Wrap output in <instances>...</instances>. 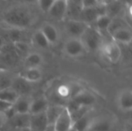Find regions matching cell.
<instances>
[{"mask_svg": "<svg viewBox=\"0 0 132 131\" xmlns=\"http://www.w3.org/2000/svg\"><path fill=\"white\" fill-rule=\"evenodd\" d=\"M3 20L13 29H23L32 24V16L27 8L15 7L8 10L3 15Z\"/></svg>", "mask_w": 132, "mask_h": 131, "instance_id": "obj_1", "label": "cell"}, {"mask_svg": "<svg viewBox=\"0 0 132 131\" xmlns=\"http://www.w3.org/2000/svg\"><path fill=\"white\" fill-rule=\"evenodd\" d=\"M80 39L84 46L86 52L90 53H95L101 50L104 42L103 35L94 27L90 25L87 28Z\"/></svg>", "mask_w": 132, "mask_h": 131, "instance_id": "obj_2", "label": "cell"}, {"mask_svg": "<svg viewBox=\"0 0 132 131\" xmlns=\"http://www.w3.org/2000/svg\"><path fill=\"white\" fill-rule=\"evenodd\" d=\"M101 51L107 60L113 64L118 63L122 57V50L120 45L112 39L109 42H104Z\"/></svg>", "mask_w": 132, "mask_h": 131, "instance_id": "obj_3", "label": "cell"}, {"mask_svg": "<svg viewBox=\"0 0 132 131\" xmlns=\"http://www.w3.org/2000/svg\"><path fill=\"white\" fill-rule=\"evenodd\" d=\"M104 15H107L106 5L100 4L95 7L83 8L80 15L79 20L89 25V23L94 22L98 17Z\"/></svg>", "mask_w": 132, "mask_h": 131, "instance_id": "obj_4", "label": "cell"}, {"mask_svg": "<svg viewBox=\"0 0 132 131\" xmlns=\"http://www.w3.org/2000/svg\"><path fill=\"white\" fill-rule=\"evenodd\" d=\"M63 51L67 56L71 58H77L84 55L86 49L80 39L70 38L64 44Z\"/></svg>", "mask_w": 132, "mask_h": 131, "instance_id": "obj_5", "label": "cell"}, {"mask_svg": "<svg viewBox=\"0 0 132 131\" xmlns=\"http://www.w3.org/2000/svg\"><path fill=\"white\" fill-rule=\"evenodd\" d=\"M29 114H17L15 113L11 118L6 120L5 125L1 130L7 128L12 131H17L29 127Z\"/></svg>", "mask_w": 132, "mask_h": 131, "instance_id": "obj_6", "label": "cell"}, {"mask_svg": "<svg viewBox=\"0 0 132 131\" xmlns=\"http://www.w3.org/2000/svg\"><path fill=\"white\" fill-rule=\"evenodd\" d=\"M114 126L115 121L111 117L107 116L95 117L87 131H111Z\"/></svg>", "mask_w": 132, "mask_h": 131, "instance_id": "obj_7", "label": "cell"}, {"mask_svg": "<svg viewBox=\"0 0 132 131\" xmlns=\"http://www.w3.org/2000/svg\"><path fill=\"white\" fill-rule=\"evenodd\" d=\"M89 25L80 20L68 19L65 23V31L70 38L80 39Z\"/></svg>", "mask_w": 132, "mask_h": 131, "instance_id": "obj_8", "label": "cell"}, {"mask_svg": "<svg viewBox=\"0 0 132 131\" xmlns=\"http://www.w3.org/2000/svg\"><path fill=\"white\" fill-rule=\"evenodd\" d=\"M73 121L69 111L64 107L58 118L56 120L53 127L56 131H69L73 128Z\"/></svg>", "mask_w": 132, "mask_h": 131, "instance_id": "obj_9", "label": "cell"}, {"mask_svg": "<svg viewBox=\"0 0 132 131\" xmlns=\"http://www.w3.org/2000/svg\"><path fill=\"white\" fill-rule=\"evenodd\" d=\"M70 100H73L79 107H93L97 101V98L94 94L84 89L74 95Z\"/></svg>", "mask_w": 132, "mask_h": 131, "instance_id": "obj_10", "label": "cell"}, {"mask_svg": "<svg viewBox=\"0 0 132 131\" xmlns=\"http://www.w3.org/2000/svg\"><path fill=\"white\" fill-rule=\"evenodd\" d=\"M10 88H12L19 96L29 97V94L32 90V84L17 75L13 76Z\"/></svg>", "mask_w": 132, "mask_h": 131, "instance_id": "obj_11", "label": "cell"}, {"mask_svg": "<svg viewBox=\"0 0 132 131\" xmlns=\"http://www.w3.org/2000/svg\"><path fill=\"white\" fill-rule=\"evenodd\" d=\"M49 126L46 112L38 114H32L29 116L28 128L31 131H46Z\"/></svg>", "mask_w": 132, "mask_h": 131, "instance_id": "obj_12", "label": "cell"}, {"mask_svg": "<svg viewBox=\"0 0 132 131\" xmlns=\"http://www.w3.org/2000/svg\"><path fill=\"white\" fill-rule=\"evenodd\" d=\"M118 108L123 112H130L132 110V91L130 89L121 90L117 97Z\"/></svg>", "mask_w": 132, "mask_h": 131, "instance_id": "obj_13", "label": "cell"}, {"mask_svg": "<svg viewBox=\"0 0 132 131\" xmlns=\"http://www.w3.org/2000/svg\"><path fill=\"white\" fill-rule=\"evenodd\" d=\"M83 8V0H67L66 16L68 19L79 20Z\"/></svg>", "mask_w": 132, "mask_h": 131, "instance_id": "obj_14", "label": "cell"}, {"mask_svg": "<svg viewBox=\"0 0 132 131\" xmlns=\"http://www.w3.org/2000/svg\"><path fill=\"white\" fill-rule=\"evenodd\" d=\"M19 76L27 82L34 84L40 82L43 75L40 68H24Z\"/></svg>", "mask_w": 132, "mask_h": 131, "instance_id": "obj_15", "label": "cell"}, {"mask_svg": "<svg viewBox=\"0 0 132 131\" xmlns=\"http://www.w3.org/2000/svg\"><path fill=\"white\" fill-rule=\"evenodd\" d=\"M47 12L52 18L62 20L67 13V0H56Z\"/></svg>", "mask_w": 132, "mask_h": 131, "instance_id": "obj_16", "label": "cell"}, {"mask_svg": "<svg viewBox=\"0 0 132 131\" xmlns=\"http://www.w3.org/2000/svg\"><path fill=\"white\" fill-rule=\"evenodd\" d=\"M50 105L49 100L46 97L41 96L32 99L30 108H29V114H38L45 113Z\"/></svg>", "mask_w": 132, "mask_h": 131, "instance_id": "obj_17", "label": "cell"}, {"mask_svg": "<svg viewBox=\"0 0 132 131\" xmlns=\"http://www.w3.org/2000/svg\"><path fill=\"white\" fill-rule=\"evenodd\" d=\"M32 98L27 96H19L12 104V108L17 114H29Z\"/></svg>", "mask_w": 132, "mask_h": 131, "instance_id": "obj_18", "label": "cell"}, {"mask_svg": "<svg viewBox=\"0 0 132 131\" xmlns=\"http://www.w3.org/2000/svg\"><path fill=\"white\" fill-rule=\"evenodd\" d=\"M111 37L113 41H114L119 45H129L132 40V32L131 28L127 27L117 30L111 36Z\"/></svg>", "mask_w": 132, "mask_h": 131, "instance_id": "obj_19", "label": "cell"}, {"mask_svg": "<svg viewBox=\"0 0 132 131\" xmlns=\"http://www.w3.org/2000/svg\"><path fill=\"white\" fill-rule=\"evenodd\" d=\"M43 56L39 53H28L23 59L24 68H40L43 64Z\"/></svg>", "mask_w": 132, "mask_h": 131, "instance_id": "obj_20", "label": "cell"}, {"mask_svg": "<svg viewBox=\"0 0 132 131\" xmlns=\"http://www.w3.org/2000/svg\"><path fill=\"white\" fill-rule=\"evenodd\" d=\"M40 31L45 36V37L48 40L50 45H54V44H56L59 41V39H60V33H59V31L52 24H50V23L44 24L42 26Z\"/></svg>", "mask_w": 132, "mask_h": 131, "instance_id": "obj_21", "label": "cell"}, {"mask_svg": "<svg viewBox=\"0 0 132 131\" xmlns=\"http://www.w3.org/2000/svg\"><path fill=\"white\" fill-rule=\"evenodd\" d=\"M65 106L63 104L56 103L53 105H49L47 110H46V115L50 126H53L56 120L58 118L61 112L63 110Z\"/></svg>", "mask_w": 132, "mask_h": 131, "instance_id": "obj_22", "label": "cell"}, {"mask_svg": "<svg viewBox=\"0 0 132 131\" xmlns=\"http://www.w3.org/2000/svg\"><path fill=\"white\" fill-rule=\"evenodd\" d=\"M94 117L95 116L93 115V112L92 110H90L84 117L73 122V128L77 131H87L89 126L90 125Z\"/></svg>", "mask_w": 132, "mask_h": 131, "instance_id": "obj_23", "label": "cell"}, {"mask_svg": "<svg viewBox=\"0 0 132 131\" xmlns=\"http://www.w3.org/2000/svg\"><path fill=\"white\" fill-rule=\"evenodd\" d=\"M111 21H112V18H111L108 15H101L95 20V22H94L95 27L94 28L97 31H99L101 34L103 32L108 33V29L111 23Z\"/></svg>", "mask_w": 132, "mask_h": 131, "instance_id": "obj_24", "label": "cell"}, {"mask_svg": "<svg viewBox=\"0 0 132 131\" xmlns=\"http://www.w3.org/2000/svg\"><path fill=\"white\" fill-rule=\"evenodd\" d=\"M19 96L12 89L7 88L0 90V100L9 104H13Z\"/></svg>", "mask_w": 132, "mask_h": 131, "instance_id": "obj_25", "label": "cell"}, {"mask_svg": "<svg viewBox=\"0 0 132 131\" xmlns=\"http://www.w3.org/2000/svg\"><path fill=\"white\" fill-rule=\"evenodd\" d=\"M32 42L36 46L42 49H46L50 46L48 40L43 34V32L40 31V29L35 32L34 34L32 35Z\"/></svg>", "mask_w": 132, "mask_h": 131, "instance_id": "obj_26", "label": "cell"}, {"mask_svg": "<svg viewBox=\"0 0 132 131\" xmlns=\"http://www.w3.org/2000/svg\"><path fill=\"white\" fill-rule=\"evenodd\" d=\"M106 7H107V15L111 18L114 19L115 17H118V14L121 12L122 9V4L121 1L114 0L112 1L111 3L107 4Z\"/></svg>", "mask_w": 132, "mask_h": 131, "instance_id": "obj_27", "label": "cell"}, {"mask_svg": "<svg viewBox=\"0 0 132 131\" xmlns=\"http://www.w3.org/2000/svg\"><path fill=\"white\" fill-rule=\"evenodd\" d=\"M13 76L5 73V70L0 71V90L10 88L12 85Z\"/></svg>", "mask_w": 132, "mask_h": 131, "instance_id": "obj_28", "label": "cell"}, {"mask_svg": "<svg viewBox=\"0 0 132 131\" xmlns=\"http://www.w3.org/2000/svg\"><path fill=\"white\" fill-rule=\"evenodd\" d=\"M39 3L40 8L43 11L47 12L50 7L53 5V4L55 2L56 0H38Z\"/></svg>", "mask_w": 132, "mask_h": 131, "instance_id": "obj_29", "label": "cell"}, {"mask_svg": "<svg viewBox=\"0 0 132 131\" xmlns=\"http://www.w3.org/2000/svg\"><path fill=\"white\" fill-rule=\"evenodd\" d=\"M97 0H83V7L84 8H92L100 5ZM105 5V4H104Z\"/></svg>", "mask_w": 132, "mask_h": 131, "instance_id": "obj_30", "label": "cell"}, {"mask_svg": "<svg viewBox=\"0 0 132 131\" xmlns=\"http://www.w3.org/2000/svg\"><path fill=\"white\" fill-rule=\"evenodd\" d=\"M11 106H12V104H9V103H6L3 101L0 100V112L5 113Z\"/></svg>", "mask_w": 132, "mask_h": 131, "instance_id": "obj_31", "label": "cell"}, {"mask_svg": "<svg viewBox=\"0 0 132 131\" xmlns=\"http://www.w3.org/2000/svg\"><path fill=\"white\" fill-rule=\"evenodd\" d=\"M5 122H6V118H5L4 113L0 112V129H2L3 127Z\"/></svg>", "mask_w": 132, "mask_h": 131, "instance_id": "obj_32", "label": "cell"}, {"mask_svg": "<svg viewBox=\"0 0 132 131\" xmlns=\"http://www.w3.org/2000/svg\"><path fill=\"white\" fill-rule=\"evenodd\" d=\"M7 43L5 42V39H4V37L0 35V50L6 45Z\"/></svg>", "mask_w": 132, "mask_h": 131, "instance_id": "obj_33", "label": "cell"}, {"mask_svg": "<svg viewBox=\"0 0 132 131\" xmlns=\"http://www.w3.org/2000/svg\"><path fill=\"white\" fill-rule=\"evenodd\" d=\"M22 1H23L25 2H27V3H32V2H36L38 0H22Z\"/></svg>", "mask_w": 132, "mask_h": 131, "instance_id": "obj_34", "label": "cell"}, {"mask_svg": "<svg viewBox=\"0 0 132 131\" xmlns=\"http://www.w3.org/2000/svg\"><path fill=\"white\" fill-rule=\"evenodd\" d=\"M46 131H56L54 130V128L53 127V126H49V127L47 128V130Z\"/></svg>", "mask_w": 132, "mask_h": 131, "instance_id": "obj_35", "label": "cell"}, {"mask_svg": "<svg viewBox=\"0 0 132 131\" xmlns=\"http://www.w3.org/2000/svg\"><path fill=\"white\" fill-rule=\"evenodd\" d=\"M17 131H31V130L27 127V128H24V129H22V130H17Z\"/></svg>", "mask_w": 132, "mask_h": 131, "instance_id": "obj_36", "label": "cell"}, {"mask_svg": "<svg viewBox=\"0 0 132 131\" xmlns=\"http://www.w3.org/2000/svg\"><path fill=\"white\" fill-rule=\"evenodd\" d=\"M69 131H77V130H74L73 128H72V129H71L70 130H69Z\"/></svg>", "mask_w": 132, "mask_h": 131, "instance_id": "obj_37", "label": "cell"}, {"mask_svg": "<svg viewBox=\"0 0 132 131\" xmlns=\"http://www.w3.org/2000/svg\"><path fill=\"white\" fill-rule=\"evenodd\" d=\"M0 131H2V130H1V129H0Z\"/></svg>", "mask_w": 132, "mask_h": 131, "instance_id": "obj_38", "label": "cell"}, {"mask_svg": "<svg viewBox=\"0 0 132 131\" xmlns=\"http://www.w3.org/2000/svg\"><path fill=\"white\" fill-rule=\"evenodd\" d=\"M0 71H1V70H0Z\"/></svg>", "mask_w": 132, "mask_h": 131, "instance_id": "obj_39", "label": "cell"}]
</instances>
